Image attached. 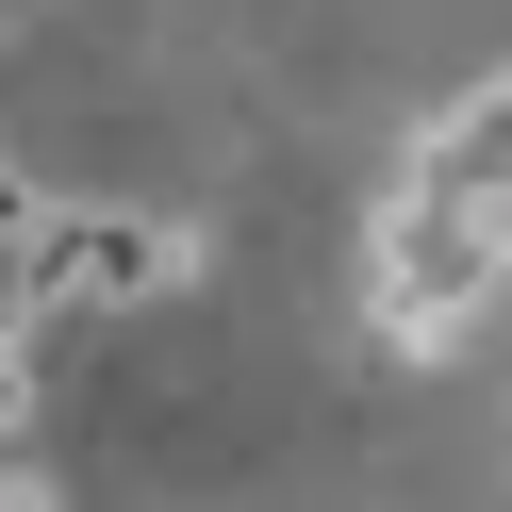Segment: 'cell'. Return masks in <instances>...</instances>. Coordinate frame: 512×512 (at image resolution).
I'll list each match as a JSON object with an SVG mask.
<instances>
[{
	"instance_id": "obj_1",
	"label": "cell",
	"mask_w": 512,
	"mask_h": 512,
	"mask_svg": "<svg viewBox=\"0 0 512 512\" xmlns=\"http://www.w3.org/2000/svg\"><path fill=\"white\" fill-rule=\"evenodd\" d=\"M182 281V232L166 215H34L17 232V314H133V298H166Z\"/></svg>"
},
{
	"instance_id": "obj_3",
	"label": "cell",
	"mask_w": 512,
	"mask_h": 512,
	"mask_svg": "<svg viewBox=\"0 0 512 512\" xmlns=\"http://www.w3.org/2000/svg\"><path fill=\"white\" fill-rule=\"evenodd\" d=\"M413 199H463V215H512V67H479L463 100L430 116V149H413Z\"/></svg>"
},
{
	"instance_id": "obj_4",
	"label": "cell",
	"mask_w": 512,
	"mask_h": 512,
	"mask_svg": "<svg viewBox=\"0 0 512 512\" xmlns=\"http://www.w3.org/2000/svg\"><path fill=\"white\" fill-rule=\"evenodd\" d=\"M17 413H34V331L0 314V430H17Z\"/></svg>"
},
{
	"instance_id": "obj_2",
	"label": "cell",
	"mask_w": 512,
	"mask_h": 512,
	"mask_svg": "<svg viewBox=\"0 0 512 512\" xmlns=\"http://www.w3.org/2000/svg\"><path fill=\"white\" fill-rule=\"evenodd\" d=\"M496 265H512V215H463V199H413L397 182V215H380V314H397L413 347H446L479 298H496Z\"/></svg>"
}]
</instances>
